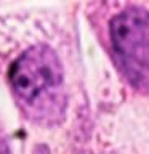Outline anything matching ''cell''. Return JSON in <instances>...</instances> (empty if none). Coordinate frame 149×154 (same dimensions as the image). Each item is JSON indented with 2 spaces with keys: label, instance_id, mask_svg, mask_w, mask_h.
Segmentation results:
<instances>
[{
  "label": "cell",
  "instance_id": "6da1fadb",
  "mask_svg": "<svg viewBox=\"0 0 149 154\" xmlns=\"http://www.w3.org/2000/svg\"><path fill=\"white\" fill-rule=\"evenodd\" d=\"M10 82L18 101L32 116L47 117L61 112L62 74L50 48L40 45L24 51L10 69Z\"/></svg>",
  "mask_w": 149,
  "mask_h": 154
},
{
  "label": "cell",
  "instance_id": "7a4b0ae2",
  "mask_svg": "<svg viewBox=\"0 0 149 154\" xmlns=\"http://www.w3.org/2000/svg\"><path fill=\"white\" fill-rule=\"evenodd\" d=\"M111 42L130 79L149 77V13L130 8L111 23Z\"/></svg>",
  "mask_w": 149,
  "mask_h": 154
}]
</instances>
